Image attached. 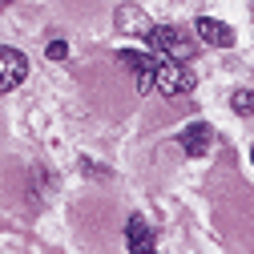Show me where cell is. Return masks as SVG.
<instances>
[{
  "label": "cell",
  "instance_id": "obj_1",
  "mask_svg": "<svg viewBox=\"0 0 254 254\" xmlns=\"http://www.w3.org/2000/svg\"><path fill=\"white\" fill-rule=\"evenodd\" d=\"M153 61H157L153 93H162V97H182V93L194 89V73L186 69V61H178V57H162V53H153Z\"/></svg>",
  "mask_w": 254,
  "mask_h": 254
},
{
  "label": "cell",
  "instance_id": "obj_8",
  "mask_svg": "<svg viewBox=\"0 0 254 254\" xmlns=\"http://www.w3.org/2000/svg\"><path fill=\"white\" fill-rule=\"evenodd\" d=\"M117 28H121V33H149V20H145V12L137 8V4H121L117 8Z\"/></svg>",
  "mask_w": 254,
  "mask_h": 254
},
{
  "label": "cell",
  "instance_id": "obj_5",
  "mask_svg": "<svg viewBox=\"0 0 254 254\" xmlns=\"http://www.w3.org/2000/svg\"><path fill=\"white\" fill-rule=\"evenodd\" d=\"M210 141H214V129L206 121H194V125H186V129L178 133V145L186 157H206L210 153Z\"/></svg>",
  "mask_w": 254,
  "mask_h": 254
},
{
  "label": "cell",
  "instance_id": "obj_10",
  "mask_svg": "<svg viewBox=\"0 0 254 254\" xmlns=\"http://www.w3.org/2000/svg\"><path fill=\"white\" fill-rule=\"evenodd\" d=\"M45 53H49V61H65V57H69V45H65V41H49Z\"/></svg>",
  "mask_w": 254,
  "mask_h": 254
},
{
  "label": "cell",
  "instance_id": "obj_3",
  "mask_svg": "<svg viewBox=\"0 0 254 254\" xmlns=\"http://www.w3.org/2000/svg\"><path fill=\"white\" fill-rule=\"evenodd\" d=\"M24 77H28V57H24L20 49H8V45H0V93L16 89Z\"/></svg>",
  "mask_w": 254,
  "mask_h": 254
},
{
  "label": "cell",
  "instance_id": "obj_9",
  "mask_svg": "<svg viewBox=\"0 0 254 254\" xmlns=\"http://www.w3.org/2000/svg\"><path fill=\"white\" fill-rule=\"evenodd\" d=\"M230 105H234V113H242V117L254 113V93H250V89H238L234 97H230Z\"/></svg>",
  "mask_w": 254,
  "mask_h": 254
},
{
  "label": "cell",
  "instance_id": "obj_6",
  "mask_svg": "<svg viewBox=\"0 0 254 254\" xmlns=\"http://www.w3.org/2000/svg\"><path fill=\"white\" fill-rule=\"evenodd\" d=\"M194 33H198V41H206L214 49H230L234 45V28L222 24V20H214V16H198L194 20Z\"/></svg>",
  "mask_w": 254,
  "mask_h": 254
},
{
  "label": "cell",
  "instance_id": "obj_7",
  "mask_svg": "<svg viewBox=\"0 0 254 254\" xmlns=\"http://www.w3.org/2000/svg\"><path fill=\"white\" fill-rule=\"evenodd\" d=\"M125 246H129V250H141V254L153 250V230H149L145 218H129V222H125Z\"/></svg>",
  "mask_w": 254,
  "mask_h": 254
},
{
  "label": "cell",
  "instance_id": "obj_4",
  "mask_svg": "<svg viewBox=\"0 0 254 254\" xmlns=\"http://www.w3.org/2000/svg\"><path fill=\"white\" fill-rule=\"evenodd\" d=\"M121 61H125V69H133L137 93H153V73H157V61H153V53H137V49H121Z\"/></svg>",
  "mask_w": 254,
  "mask_h": 254
},
{
  "label": "cell",
  "instance_id": "obj_11",
  "mask_svg": "<svg viewBox=\"0 0 254 254\" xmlns=\"http://www.w3.org/2000/svg\"><path fill=\"white\" fill-rule=\"evenodd\" d=\"M250 162H254V149H250Z\"/></svg>",
  "mask_w": 254,
  "mask_h": 254
},
{
  "label": "cell",
  "instance_id": "obj_2",
  "mask_svg": "<svg viewBox=\"0 0 254 254\" xmlns=\"http://www.w3.org/2000/svg\"><path fill=\"white\" fill-rule=\"evenodd\" d=\"M145 41H149V49H153V53H162V57H178V61H186L190 53H194L190 37L182 33V28H174V24H149Z\"/></svg>",
  "mask_w": 254,
  "mask_h": 254
}]
</instances>
